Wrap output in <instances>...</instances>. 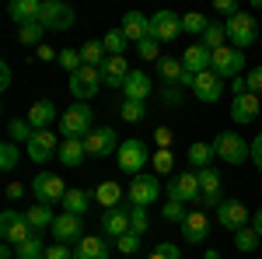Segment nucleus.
I'll return each mask as SVG.
<instances>
[{
  "instance_id": "4be33fe9",
  "label": "nucleus",
  "mask_w": 262,
  "mask_h": 259,
  "mask_svg": "<svg viewBox=\"0 0 262 259\" xmlns=\"http://www.w3.org/2000/svg\"><path fill=\"white\" fill-rule=\"evenodd\" d=\"M210 63H213V53H210L203 42L189 46V49L182 53V67H185L189 74H206V70H210Z\"/></svg>"
},
{
  "instance_id": "6e6d98bb",
  "label": "nucleus",
  "mask_w": 262,
  "mask_h": 259,
  "mask_svg": "<svg viewBox=\"0 0 262 259\" xmlns=\"http://www.w3.org/2000/svg\"><path fill=\"white\" fill-rule=\"evenodd\" d=\"M154 140H158V147H171V126H158Z\"/></svg>"
},
{
  "instance_id": "aec40b11",
  "label": "nucleus",
  "mask_w": 262,
  "mask_h": 259,
  "mask_svg": "<svg viewBox=\"0 0 262 259\" xmlns=\"http://www.w3.org/2000/svg\"><path fill=\"white\" fill-rule=\"evenodd\" d=\"M192 95H196L200 102H221V95H224L221 77H217L213 70H206V74H196V81H192Z\"/></svg>"
},
{
  "instance_id": "4c0bfd02",
  "label": "nucleus",
  "mask_w": 262,
  "mask_h": 259,
  "mask_svg": "<svg viewBox=\"0 0 262 259\" xmlns=\"http://www.w3.org/2000/svg\"><path fill=\"white\" fill-rule=\"evenodd\" d=\"M14 259H46V245H42L39 235H32L28 242H21L14 249Z\"/></svg>"
},
{
  "instance_id": "bf43d9fd",
  "label": "nucleus",
  "mask_w": 262,
  "mask_h": 259,
  "mask_svg": "<svg viewBox=\"0 0 262 259\" xmlns=\"http://www.w3.org/2000/svg\"><path fill=\"white\" fill-rule=\"evenodd\" d=\"M25 196V186H21V182H11V186H7V200H21Z\"/></svg>"
},
{
  "instance_id": "c9c22d12",
  "label": "nucleus",
  "mask_w": 262,
  "mask_h": 259,
  "mask_svg": "<svg viewBox=\"0 0 262 259\" xmlns=\"http://www.w3.org/2000/svg\"><path fill=\"white\" fill-rule=\"evenodd\" d=\"M101 46H105V53H108V56H126V49H129V39L122 35V28H116V32H105Z\"/></svg>"
},
{
  "instance_id": "5fc2aeb1",
  "label": "nucleus",
  "mask_w": 262,
  "mask_h": 259,
  "mask_svg": "<svg viewBox=\"0 0 262 259\" xmlns=\"http://www.w3.org/2000/svg\"><path fill=\"white\" fill-rule=\"evenodd\" d=\"M245 81H248V91H252V95H262V67H255Z\"/></svg>"
},
{
  "instance_id": "412c9836",
  "label": "nucleus",
  "mask_w": 262,
  "mask_h": 259,
  "mask_svg": "<svg viewBox=\"0 0 262 259\" xmlns=\"http://www.w3.org/2000/svg\"><path fill=\"white\" fill-rule=\"evenodd\" d=\"M81 231H84V224H81V217H77V214H60V217H56V224H53V238L63 242V245L81 242L84 238Z\"/></svg>"
},
{
  "instance_id": "a211bd4d",
  "label": "nucleus",
  "mask_w": 262,
  "mask_h": 259,
  "mask_svg": "<svg viewBox=\"0 0 262 259\" xmlns=\"http://www.w3.org/2000/svg\"><path fill=\"white\" fill-rule=\"evenodd\" d=\"M98 70H101V84H105V88H122L126 77L133 74V70H129V63H126V56H108Z\"/></svg>"
},
{
  "instance_id": "4d7b16f0",
  "label": "nucleus",
  "mask_w": 262,
  "mask_h": 259,
  "mask_svg": "<svg viewBox=\"0 0 262 259\" xmlns=\"http://www.w3.org/2000/svg\"><path fill=\"white\" fill-rule=\"evenodd\" d=\"M213 7H217L221 14H227V18H234V14H238V4H234V0H213Z\"/></svg>"
},
{
  "instance_id": "423d86ee",
  "label": "nucleus",
  "mask_w": 262,
  "mask_h": 259,
  "mask_svg": "<svg viewBox=\"0 0 262 259\" xmlns=\"http://www.w3.org/2000/svg\"><path fill=\"white\" fill-rule=\"evenodd\" d=\"M116 158H119V168L126 175H140V168H147L150 154H147V144L143 140H122Z\"/></svg>"
},
{
  "instance_id": "9b49d317",
  "label": "nucleus",
  "mask_w": 262,
  "mask_h": 259,
  "mask_svg": "<svg viewBox=\"0 0 262 259\" xmlns=\"http://www.w3.org/2000/svg\"><path fill=\"white\" fill-rule=\"evenodd\" d=\"M217 221H221L227 231H242V228H252V214L242 200H221L217 207Z\"/></svg>"
},
{
  "instance_id": "09e8293b",
  "label": "nucleus",
  "mask_w": 262,
  "mask_h": 259,
  "mask_svg": "<svg viewBox=\"0 0 262 259\" xmlns=\"http://www.w3.org/2000/svg\"><path fill=\"white\" fill-rule=\"evenodd\" d=\"M143 116H147L143 102H122V119H126V123H140Z\"/></svg>"
},
{
  "instance_id": "6ab92c4d",
  "label": "nucleus",
  "mask_w": 262,
  "mask_h": 259,
  "mask_svg": "<svg viewBox=\"0 0 262 259\" xmlns=\"http://www.w3.org/2000/svg\"><path fill=\"white\" fill-rule=\"evenodd\" d=\"M179 228H182V238L189 242V245H200V242H206V235H210V221H206L203 210L185 214V221H182Z\"/></svg>"
},
{
  "instance_id": "5701e85b",
  "label": "nucleus",
  "mask_w": 262,
  "mask_h": 259,
  "mask_svg": "<svg viewBox=\"0 0 262 259\" xmlns=\"http://www.w3.org/2000/svg\"><path fill=\"white\" fill-rule=\"evenodd\" d=\"M122 35H126L129 42L150 39V18H143L140 11H129V14L122 18Z\"/></svg>"
},
{
  "instance_id": "7ed1b4c3",
  "label": "nucleus",
  "mask_w": 262,
  "mask_h": 259,
  "mask_svg": "<svg viewBox=\"0 0 262 259\" xmlns=\"http://www.w3.org/2000/svg\"><path fill=\"white\" fill-rule=\"evenodd\" d=\"M213 151H217V158L227 161V165H245V161L252 158V144H248L242 133H234V130L217 133V140H213Z\"/></svg>"
},
{
  "instance_id": "b1692460",
  "label": "nucleus",
  "mask_w": 262,
  "mask_h": 259,
  "mask_svg": "<svg viewBox=\"0 0 262 259\" xmlns=\"http://www.w3.org/2000/svg\"><path fill=\"white\" fill-rule=\"evenodd\" d=\"M122 91H126V102H147V95L154 91V84H150V77L143 70H133L126 77V84H122Z\"/></svg>"
},
{
  "instance_id": "0e129e2a",
  "label": "nucleus",
  "mask_w": 262,
  "mask_h": 259,
  "mask_svg": "<svg viewBox=\"0 0 262 259\" xmlns=\"http://www.w3.org/2000/svg\"><path fill=\"white\" fill-rule=\"evenodd\" d=\"M252 228L259 231V238H262V210H255V214H252Z\"/></svg>"
},
{
  "instance_id": "e433bc0d",
  "label": "nucleus",
  "mask_w": 262,
  "mask_h": 259,
  "mask_svg": "<svg viewBox=\"0 0 262 259\" xmlns=\"http://www.w3.org/2000/svg\"><path fill=\"white\" fill-rule=\"evenodd\" d=\"M196 175H200L203 196H221V175H217V168H213V165H210V168H200Z\"/></svg>"
},
{
  "instance_id": "8fccbe9b",
  "label": "nucleus",
  "mask_w": 262,
  "mask_h": 259,
  "mask_svg": "<svg viewBox=\"0 0 262 259\" xmlns=\"http://www.w3.org/2000/svg\"><path fill=\"white\" fill-rule=\"evenodd\" d=\"M137 53H140L143 60H161V42L143 39V42H137Z\"/></svg>"
},
{
  "instance_id": "72a5a7b5",
  "label": "nucleus",
  "mask_w": 262,
  "mask_h": 259,
  "mask_svg": "<svg viewBox=\"0 0 262 259\" xmlns=\"http://www.w3.org/2000/svg\"><path fill=\"white\" fill-rule=\"evenodd\" d=\"M81 60L84 67H101V63L108 60V53H105V46H101V39H91L81 46Z\"/></svg>"
},
{
  "instance_id": "1a4fd4ad",
  "label": "nucleus",
  "mask_w": 262,
  "mask_h": 259,
  "mask_svg": "<svg viewBox=\"0 0 262 259\" xmlns=\"http://www.w3.org/2000/svg\"><path fill=\"white\" fill-rule=\"evenodd\" d=\"M98 88H101V70L98 67H81L77 74H70V95H74V102L95 98Z\"/></svg>"
},
{
  "instance_id": "c756f323",
  "label": "nucleus",
  "mask_w": 262,
  "mask_h": 259,
  "mask_svg": "<svg viewBox=\"0 0 262 259\" xmlns=\"http://www.w3.org/2000/svg\"><path fill=\"white\" fill-rule=\"evenodd\" d=\"M84 158H88L84 140H63V144H60V161L67 165V168H81Z\"/></svg>"
},
{
  "instance_id": "13d9d810",
  "label": "nucleus",
  "mask_w": 262,
  "mask_h": 259,
  "mask_svg": "<svg viewBox=\"0 0 262 259\" xmlns=\"http://www.w3.org/2000/svg\"><path fill=\"white\" fill-rule=\"evenodd\" d=\"M0 88H11V63H0Z\"/></svg>"
},
{
  "instance_id": "2f4dec72",
  "label": "nucleus",
  "mask_w": 262,
  "mask_h": 259,
  "mask_svg": "<svg viewBox=\"0 0 262 259\" xmlns=\"http://www.w3.org/2000/svg\"><path fill=\"white\" fill-rule=\"evenodd\" d=\"M122 196H126V193L119 189V182H112V179H108V182H101L98 189H95V200H98L105 210H116V207L122 203Z\"/></svg>"
},
{
  "instance_id": "37998d69",
  "label": "nucleus",
  "mask_w": 262,
  "mask_h": 259,
  "mask_svg": "<svg viewBox=\"0 0 262 259\" xmlns=\"http://www.w3.org/2000/svg\"><path fill=\"white\" fill-rule=\"evenodd\" d=\"M259 231L255 228H242V231H234V245L242 249V252H255L259 249Z\"/></svg>"
},
{
  "instance_id": "680f3d73",
  "label": "nucleus",
  "mask_w": 262,
  "mask_h": 259,
  "mask_svg": "<svg viewBox=\"0 0 262 259\" xmlns=\"http://www.w3.org/2000/svg\"><path fill=\"white\" fill-rule=\"evenodd\" d=\"M39 60H60V53H53V49H49V46H39Z\"/></svg>"
},
{
  "instance_id": "de8ad7c7",
  "label": "nucleus",
  "mask_w": 262,
  "mask_h": 259,
  "mask_svg": "<svg viewBox=\"0 0 262 259\" xmlns=\"http://www.w3.org/2000/svg\"><path fill=\"white\" fill-rule=\"evenodd\" d=\"M60 67H63V70H70V74H77V70L84 67L81 53H77V49H63V53H60Z\"/></svg>"
},
{
  "instance_id": "6e6552de",
  "label": "nucleus",
  "mask_w": 262,
  "mask_h": 259,
  "mask_svg": "<svg viewBox=\"0 0 262 259\" xmlns=\"http://www.w3.org/2000/svg\"><path fill=\"white\" fill-rule=\"evenodd\" d=\"M32 196H35V203L53 207V203H63L67 186H63L60 175H53V172H39V175H35V182H32Z\"/></svg>"
},
{
  "instance_id": "dca6fc26",
  "label": "nucleus",
  "mask_w": 262,
  "mask_h": 259,
  "mask_svg": "<svg viewBox=\"0 0 262 259\" xmlns=\"http://www.w3.org/2000/svg\"><path fill=\"white\" fill-rule=\"evenodd\" d=\"M129 235V207H116V210H105L101 214V238H116Z\"/></svg>"
},
{
  "instance_id": "7c9ffc66",
  "label": "nucleus",
  "mask_w": 262,
  "mask_h": 259,
  "mask_svg": "<svg viewBox=\"0 0 262 259\" xmlns=\"http://www.w3.org/2000/svg\"><path fill=\"white\" fill-rule=\"evenodd\" d=\"M213 158H217V151H213V144H189V168H210L213 165Z\"/></svg>"
},
{
  "instance_id": "20e7f679",
  "label": "nucleus",
  "mask_w": 262,
  "mask_h": 259,
  "mask_svg": "<svg viewBox=\"0 0 262 259\" xmlns=\"http://www.w3.org/2000/svg\"><path fill=\"white\" fill-rule=\"evenodd\" d=\"M224 28H227V39H231V46H234V49H248V46H252V42L259 39V21L252 18V14H245V11H238V14H234V18H227V25H224Z\"/></svg>"
},
{
  "instance_id": "f03ea898",
  "label": "nucleus",
  "mask_w": 262,
  "mask_h": 259,
  "mask_svg": "<svg viewBox=\"0 0 262 259\" xmlns=\"http://www.w3.org/2000/svg\"><path fill=\"white\" fill-rule=\"evenodd\" d=\"M39 25L46 32H70V28L77 25V14H74V7L63 4V0H42Z\"/></svg>"
},
{
  "instance_id": "c03bdc74",
  "label": "nucleus",
  "mask_w": 262,
  "mask_h": 259,
  "mask_svg": "<svg viewBox=\"0 0 262 259\" xmlns=\"http://www.w3.org/2000/svg\"><path fill=\"white\" fill-rule=\"evenodd\" d=\"M150 165L161 172V175H168V172H175V154H171V147H158V154L150 158Z\"/></svg>"
},
{
  "instance_id": "2eb2a0df",
  "label": "nucleus",
  "mask_w": 262,
  "mask_h": 259,
  "mask_svg": "<svg viewBox=\"0 0 262 259\" xmlns=\"http://www.w3.org/2000/svg\"><path fill=\"white\" fill-rule=\"evenodd\" d=\"M259 112H262V102H259V95H252V91H245V95H238V98L231 102V119L238 123V126L255 123Z\"/></svg>"
},
{
  "instance_id": "f3484780",
  "label": "nucleus",
  "mask_w": 262,
  "mask_h": 259,
  "mask_svg": "<svg viewBox=\"0 0 262 259\" xmlns=\"http://www.w3.org/2000/svg\"><path fill=\"white\" fill-rule=\"evenodd\" d=\"M60 144L63 140H56L49 130H39V133L32 137V144H28V158L35 161V165H46L53 154H60Z\"/></svg>"
},
{
  "instance_id": "69168bd1",
  "label": "nucleus",
  "mask_w": 262,
  "mask_h": 259,
  "mask_svg": "<svg viewBox=\"0 0 262 259\" xmlns=\"http://www.w3.org/2000/svg\"><path fill=\"white\" fill-rule=\"evenodd\" d=\"M203 259H221V256H217V249H206V252H203Z\"/></svg>"
},
{
  "instance_id": "a878e982",
  "label": "nucleus",
  "mask_w": 262,
  "mask_h": 259,
  "mask_svg": "<svg viewBox=\"0 0 262 259\" xmlns=\"http://www.w3.org/2000/svg\"><path fill=\"white\" fill-rule=\"evenodd\" d=\"M25 217H28V224H32V231H35V235H42V231H53V224H56L53 207H46V203L28 207V210H25Z\"/></svg>"
},
{
  "instance_id": "49530a36",
  "label": "nucleus",
  "mask_w": 262,
  "mask_h": 259,
  "mask_svg": "<svg viewBox=\"0 0 262 259\" xmlns=\"http://www.w3.org/2000/svg\"><path fill=\"white\" fill-rule=\"evenodd\" d=\"M161 217L171 221V224H182V221H185V203H179V200H168V203L161 207Z\"/></svg>"
},
{
  "instance_id": "39448f33",
  "label": "nucleus",
  "mask_w": 262,
  "mask_h": 259,
  "mask_svg": "<svg viewBox=\"0 0 262 259\" xmlns=\"http://www.w3.org/2000/svg\"><path fill=\"white\" fill-rule=\"evenodd\" d=\"M126 200H129V207H150V203H158L161 200V182H158V175H150V172L133 175L129 189H126Z\"/></svg>"
},
{
  "instance_id": "9d476101",
  "label": "nucleus",
  "mask_w": 262,
  "mask_h": 259,
  "mask_svg": "<svg viewBox=\"0 0 262 259\" xmlns=\"http://www.w3.org/2000/svg\"><path fill=\"white\" fill-rule=\"evenodd\" d=\"M164 196H168V200H179V203H192V200H200V196H203L200 175H196V172H179L175 179L168 182Z\"/></svg>"
},
{
  "instance_id": "ddd939ff",
  "label": "nucleus",
  "mask_w": 262,
  "mask_h": 259,
  "mask_svg": "<svg viewBox=\"0 0 262 259\" xmlns=\"http://www.w3.org/2000/svg\"><path fill=\"white\" fill-rule=\"evenodd\" d=\"M245 67V53L242 49H234V46H224V49H217L213 53V63H210V70L217 74V77H238Z\"/></svg>"
},
{
  "instance_id": "4468645a",
  "label": "nucleus",
  "mask_w": 262,
  "mask_h": 259,
  "mask_svg": "<svg viewBox=\"0 0 262 259\" xmlns=\"http://www.w3.org/2000/svg\"><path fill=\"white\" fill-rule=\"evenodd\" d=\"M182 35V18L175 11H158L150 18V39L154 42H171Z\"/></svg>"
},
{
  "instance_id": "052dcab7",
  "label": "nucleus",
  "mask_w": 262,
  "mask_h": 259,
  "mask_svg": "<svg viewBox=\"0 0 262 259\" xmlns=\"http://www.w3.org/2000/svg\"><path fill=\"white\" fill-rule=\"evenodd\" d=\"M252 161H255V168L262 172V144L259 140H252Z\"/></svg>"
},
{
  "instance_id": "f257e3e1",
  "label": "nucleus",
  "mask_w": 262,
  "mask_h": 259,
  "mask_svg": "<svg viewBox=\"0 0 262 259\" xmlns=\"http://www.w3.org/2000/svg\"><path fill=\"white\" fill-rule=\"evenodd\" d=\"M60 130L63 140H84L95 130V109L88 102H74L67 112H60Z\"/></svg>"
},
{
  "instance_id": "c85d7f7f",
  "label": "nucleus",
  "mask_w": 262,
  "mask_h": 259,
  "mask_svg": "<svg viewBox=\"0 0 262 259\" xmlns=\"http://www.w3.org/2000/svg\"><path fill=\"white\" fill-rule=\"evenodd\" d=\"M91 200H95V193H88V189H67V196H63V214L84 217L88 207H91Z\"/></svg>"
},
{
  "instance_id": "a19ab883",
  "label": "nucleus",
  "mask_w": 262,
  "mask_h": 259,
  "mask_svg": "<svg viewBox=\"0 0 262 259\" xmlns=\"http://www.w3.org/2000/svg\"><path fill=\"white\" fill-rule=\"evenodd\" d=\"M206 25H210L206 14H196V11L182 14V32H189V35H203V32H206Z\"/></svg>"
},
{
  "instance_id": "3c124183",
  "label": "nucleus",
  "mask_w": 262,
  "mask_h": 259,
  "mask_svg": "<svg viewBox=\"0 0 262 259\" xmlns=\"http://www.w3.org/2000/svg\"><path fill=\"white\" fill-rule=\"evenodd\" d=\"M116 249H119V252H126V256H133V252H140V235H137V231H129V235H122V238L116 242Z\"/></svg>"
},
{
  "instance_id": "f8f14e48",
  "label": "nucleus",
  "mask_w": 262,
  "mask_h": 259,
  "mask_svg": "<svg viewBox=\"0 0 262 259\" xmlns=\"http://www.w3.org/2000/svg\"><path fill=\"white\" fill-rule=\"evenodd\" d=\"M84 147H88L91 158H108L112 151H119V137H116L112 126H95V130L84 137Z\"/></svg>"
},
{
  "instance_id": "f704fd0d",
  "label": "nucleus",
  "mask_w": 262,
  "mask_h": 259,
  "mask_svg": "<svg viewBox=\"0 0 262 259\" xmlns=\"http://www.w3.org/2000/svg\"><path fill=\"white\" fill-rule=\"evenodd\" d=\"M224 39H227V28H224L221 21H210L206 32H203V46H206L210 53H217V49H224Z\"/></svg>"
},
{
  "instance_id": "473e14b6",
  "label": "nucleus",
  "mask_w": 262,
  "mask_h": 259,
  "mask_svg": "<svg viewBox=\"0 0 262 259\" xmlns=\"http://www.w3.org/2000/svg\"><path fill=\"white\" fill-rule=\"evenodd\" d=\"M182 74H185L182 60H175V56H164V60H158V77H161L164 84H179Z\"/></svg>"
},
{
  "instance_id": "393cba45",
  "label": "nucleus",
  "mask_w": 262,
  "mask_h": 259,
  "mask_svg": "<svg viewBox=\"0 0 262 259\" xmlns=\"http://www.w3.org/2000/svg\"><path fill=\"white\" fill-rule=\"evenodd\" d=\"M74 259H108V245L101 235H84L74 249Z\"/></svg>"
},
{
  "instance_id": "79ce46f5",
  "label": "nucleus",
  "mask_w": 262,
  "mask_h": 259,
  "mask_svg": "<svg viewBox=\"0 0 262 259\" xmlns=\"http://www.w3.org/2000/svg\"><path fill=\"white\" fill-rule=\"evenodd\" d=\"M18 158H21L18 144H14V140H4V144H0V172H11V168L18 165Z\"/></svg>"
},
{
  "instance_id": "cd10ccee",
  "label": "nucleus",
  "mask_w": 262,
  "mask_h": 259,
  "mask_svg": "<svg viewBox=\"0 0 262 259\" xmlns=\"http://www.w3.org/2000/svg\"><path fill=\"white\" fill-rule=\"evenodd\" d=\"M39 11H42V0H11V7H7L11 21H18V25L39 21Z\"/></svg>"
},
{
  "instance_id": "603ef678",
  "label": "nucleus",
  "mask_w": 262,
  "mask_h": 259,
  "mask_svg": "<svg viewBox=\"0 0 262 259\" xmlns=\"http://www.w3.org/2000/svg\"><path fill=\"white\" fill-rule=\"evenodd\" d=\"M150 259H182V252H179V245H171V242H161V245L150 252Z\"/></svg>"
},
{
  "instance_id": "bb28decb",
  "label": "nucleus",
  "mask_w": 262,
  "mask_h": 259,
  "mask_svg": "<svg viewBox=\"0 0 262 259\" xmlns=\"http://www.w3.org/2000/svg\"><path fill=\"white\" fill-rule=\"evenodd\" d=\"M53 119H56V105H53V98H39L32 109H28V123L35 126V133H39V130H49Z\"/></svg>"
},
{
  "instance_id": "864d4df0",
  "label": "nucleus",
  "mask_w": 262,
  "mask_h": 259,
  "mask_svg": "<svg viewBox=\"0 0 262 259\" xmlns=\"http://www.w3.org/2000/svg\"><path fill=\"white\" fill-rule=\"evenodd\" d=\"M46 259H74V249H70V245H63V242H56V245H49V249H46Z\"/></svg>"
},
{
  "instance_id": "a18cd8bd",
  "label": "nucleus",
  "mask_w": 262,
  "mask_h": 259,
  "mask_svg": "<svg viewBox=\"0 0 262 259\" xmlns=\"http://www.w3.org/2000/svg\"><path fill=\"white\" fill-rule=\"evenodd\" d=\"M150 228V217H147V207H129V231L143 235Z\"/></svg>"
},
{
  "instance_id": "e2e57ef3",
  "label": "nucleus",
  "mask_w": 262,
  "mask_h": 259,
  "mask_svg": "<svg viewBox=\"0 0 262 259\" xmlns=\"http://www.w3.org/2000/svg\"><path fill=\"white\" fill-rule=\"evenodd\" d=\"M200 203H203V210H213V207H221V203H217V196H200Z\"/></svg>"
},
{
  "instance_id": "0eeeda50",
  "label": "nucleus",
  "mask_w": 262,
  "mask_h": 259,
  "mask_svg": "<svg viewBox=\"0 0 262 259\" xmlns=\"http://www.w3.org/2000/svg\"><path fill=\"white\" fill-rule=\"evenodd\" d=\"M0 235H4L7 245L18 249L21 242H28L35 231H32V224H28L25 214H18V210H4V214H0Z\"/></svg>"
},
{
  "instance_id": "ea45409f",
  "label": "nucleus",
  "mask_w": 262,
  "mask_h": 259,
  "mask_svg": "<svg viewBox=\"0 0 262 259\" xmlns=\"http://www.w3.org/2000/svg\"><path fill=\"white\" fill-rule=\"evenodd\" d=\"M42 35H46V28H42L39 21H28V25H18V42L21 46H39Z\"/></svg>"
},
{
  "instance_id": "58836bf2",
  "label": "nucleus",
  "mask_w": 262,
  "mask_h": 259,
  "mask_svg": "<svg viewBox=\"0 0 262 259\" xmlns=\"http://www.w3.org/2000/svg\"><path fill=\"white\" fill-rule=\"evenodd\" d=\"M7 133H11V140H14V144H25V147H28V144H32V137H35V126H32V123L28 119H11L7 123Z\"/></svg>"
}]
</instances>
